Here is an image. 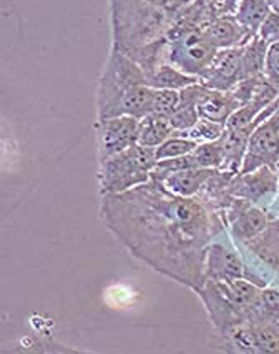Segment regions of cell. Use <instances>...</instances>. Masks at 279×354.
I'll use <instances>...</instances> for the list:
<instances>
[{
	"label": "cell",
	"instance_id": "6da1fadb",
	"mask_svg": "<svg viewBox=\"0 0 279 354\" xmlns=\"http://www.w3.org/2000/svg\"><path fill=\"white\" fill-rule=\"evenodd\" d=\"M100 216L131 257L195 293L204 283V251L227 230L201 196H178L157 180L102 195Z\"/></svg>",
	"mask_w": 279,
	"mask_h": 354
},
{
	"label": "cell",
	"instance_id": "7a4b0ae2",
	"mask_svg": "<svg viewBox=\"0 0 279 354\" xmlns=\"http://www.w3.org/2000/svg\"><path fill=\"white\" fill-rule=\"evenodd\" d=\"M142 84H148L145 70L130 55L112 45L100 82H98L97 120L122 115L126 97L135 86Z\"/></svg>",
	"mask_w": 279,
	"mask_h": 354
},
{
	"label": "cell",
	"instance_id": "3957f363",
	"mask_svg": "<svg viewBox=\"0 0 279 354\" xmlns=\"http://www.w3.org/2000/svg\"><path fill=\"white\" fill-rule=\"evenodd\" d=\"M157 162L155 148L140 143L98 162L100 195H115L148 183Z\"/></svg>",
	"mask_w": 279,
	"mask_h": 354
},
{
	"label": "cell",
	"instance_id": "277c9868",
	"mask_svg": "<svg viewBox=\"0 0 279 354\" xmlns=\"http://www.w3.org/2000/svg\"><path fill=\"white\" fill-rule=\"evenodd\" d=\"M216 52L218 48L209 40L206 28L176 24L166 34V62L188 75H203Z\"/></svg>",
	"mask_w": 279,
	"mask_h": 354
},
{
	"label": "cell",
	"instance_id": "5b68a950",
	"mask_svg": "<svg viewBox=\"0 0 279 354\" xmlns=\"http://www.w3.org/2000/svg\"><path fill=\"white\" fill-rule=\"evenodd\" d=\"M244 261V278L260 288L271 285L279 270V216L271 213L268 226L244 245H236Z\"/></svg>",
	"mask_w": 279,
	"mask_h": 354
},
{
	"label": "cell",
	"instance_id": "8992f818",
	"mask_svg": "<svg viewBox=\"0 0 279 354\" xmlns=\"http://www.w3.org/2000/svg\"><path fill=\"white\" fill-rule=\"evenodd\" d=\"M244 278V261L228 230L213 238L204 251V281H233Z\"/></svg>",
	"mask_w": 279,
	"mask_h": 354
},
{
	"label": "cell",
	"instance_id": "52a82bcc",
	"mask_svg": "<svg viewBox=\"0 0 279 354\" xmlns=\"http://www.w3.org/2000/svg\"><path fill=\"white\" fill-rule=\"evenodd\" d=\"M279 165V109L254 129L249 137L246 155L240 173L271 167L278 170Z\"/></svg>",
	"mask_w": 279,
	"mask_h": 354
},
{
	"label": "cell",
	"instance_id": "ba28073f",
	"mask_svg": "<svg viewBox=\"0 0 279 354\" xmlns=\"http://www.w3.org/2000/svg\"><path fill=\"white\" fill-rule=\"evenodd\" d=\"M229 236L236 245H244L266 228L271 220V212L248 200L235 198L229 201L223 212Z\"/></svg>",
	"mask_w": 279,
	"mask_h": 354
},
{
	"label": "cell",
	"instance_id": "9c48e42d",
	"mask_svg": "<svg viewBox=\"0 0 279 354\" xmlns=\"http://www.w3.org/2000/svg\"><path fill=\"white\" fill-rule=\"evenodd\" d=\"M279 192V171L271 167H261L248 173H238L228 183V193L235 198L248 200L262 208L273 203Z\"/></svg>",
	"mask_w": 279,
	"mask_h": 354
},
{
	"label": "cell",
	"instance_id": "30bf717a",
	"mask_svg": "<svg viewBox=\"0 0 279 354\" xmlns=\"http://www.w3.org/2000/svg\"><path fill=\"white\" fill-rule=\"evenodd\" d=\"M140 120L130 115H118L105 120H97L95 137L98 148V162L120 153L138 143Z\"/></svg>",
	"mask_w": 279,
	"mask_h": 354
},
{
	"label": "cell",
	"instance_id": "8fae6325",
	"mask_svg": "<svg viewBox=\"0 0 279 354\" xmlns=\"http://www.w3.org/2000/svg\"><path fill=\"white\" fill-rule=\"evenodd\" d=\"M243 78V45H241V47L221 48L216 52L215 59L200 77V82L208 88L228 92L235 88Z\"/></svg>",
	"mask_w": 279,
	"mask_h": 354
},
{
	"label": "cell",
	"instance_id": "7c38bea8",
	"mask_svg": "<svg viewBox=\"0 0 279 354\" xmlns=\"http://www.w3.org/2000/svg\"><path fill=\"white\" fill-rule=\"evenodd\" d=\"M206 34L211 40V44L215 45L218 50L221 48H233V47H241L246 42L253 39V37L244 27H241V24L238 22L236 17L233 14H223L218 15L206 28Z\"/></svg>",
	"mask_w": 279,
	"mask_h": 354
},
{
	"label": "cell",
	"instance_id": "4fadbf2b",
	"mask_svg": "<svg viewBox=\"0 0 279 354\" xmlns=\"http://www.w3.org/2000/svg\"><path fill=\"white\" fill-rule=\"evenodd\" d=\"M204 85L198 82V84H193L186 88L180 90V104L175 109V112L170 115V123L173 127L175 133L186 135L193 127L196 125L200 120V112H198V102L201 93H203Z\"/></svg>",
	"mask_w": 279,
	"mask_h": 354
},
{
	"label": "cell",
	"instance_id": "5bb4252c",
	"mask_svg": "<svg viewBox=\"0 0 279 354\" xmlns=\"http://www.w3.org/2000/svg\"><path fill=\"white\" fill-rule=\"evenodd\" d=\"M238 109H240V104H238L236 98L233 97L231 90L223 92V90H213L204 86L198 102V112L201 118L223 123V125H227L229 117H231Z\"/></svg>",
	"mask_w": 279,
	"mask_h": 354
},
{
	"label": "cell",
	"instance_id": "9a60e30c",
	"mask_svg": "<svg viewBox=\"0 0 279 354\" xmlns=\"http://www.w3.org/2000/svg\"><path fill=\"white\" fill-rule=\"evenodd\" d=\"M215 173L216 170L213 168H184V170L171 173L162 183L175 195L191 198V196H198L204 190Z\"/></svg>",
	"mask_w": 279,
	"mask_h": 354
},
{
	"label": "cell",
	"instance_id": "2e32d148",
	"mask_svg": "<svg viewBox=\"0 0 279 354\" xmlns=\"http://www.w3.org/2000/svg\"><path fill=\"white\" fill-rule=\"evenodd\" d=\"M175 133L170 118L162 115L150 113L140 120L138 125V143L143 147L158 148Z\"/></svg>",
	"mask_w": 279,
	"mask_h": 354
},
{
	"label": "cell",
	"instance_id": "e0dca14e",
	"mask_svg": "<svg viewBox=\"0 0 279 354\" xmlns=\"http://www.w3.org/2000/svg\"><path fill=\"white\" fill-rule=\"evenodd\" d=\"M146 82L153 88H171L183 90L193 84H198L200 78L184 73L171 64H162L157 68L146 73Z\"/></svg>",
	"mask_w": 279,
	"mask_h": 354
},
{
	"label": "cell",
	"instance_id": "ac0fdd59",
	"mask_svg": "<svg viewBox=\"0 0 279 354\" xmlns=\"http://www.w3.org/2000/svg\"><path fill=\"white\" fill-rule=\"evenodd\" d=\"M271 12H273V9H271L268 0H241L233 15L249 34L258 35L261 26L268 19Z\"/></svg>",
	"mask_w": 279,
	"mask_h": 354
},
{
	"label": "cell",
	"instance_id": "d6986e66",
	"mask_svg": "<svg viewBox=\"0 0 279 354\" xmlns=\"http://www.w3.org/2000/svg\"><path fill=\"white\" fill-rule=\"evenodd\" d=\"M269 44L262 40L260 35L253 37L249 42L243 45V77H258L264 73L266 55H268Z\"/></svg>",
	"mask_w": 279,
	"mask_h": 354
},
{
	"label": "cell",
	"instance_id": "ffe728a7",
	"mask_svg": "<svg viewBox=\"0 0 279 354\" xmlns=\"http://www.w3.org/2000/svg\"><path fill=\"white\" fill-rule=\"evenodd\" d=\"M193 162L198 168H213V170H221L224 163V148L223 142L215 140V142L198 143V147L191 151Z\"/></svg>",
	"mask_w": 279,
	"mask_h": 354
},
{
	"label": "cell",
	"instance_id": "44dd1931",
	"mask_svg": "<svg viewBox=\"0 0 279 354\" xmlns=\"http://www.w3.org/2000/svg\"><path fill=\"white\" fill-rule=\"evenodd\" d=\"M258 353L279 354V321H260L253 324Z\"/></svg>",
	"mask_w": 279,
	"mask_h": 354
},
{
	"label": "cell",
	"instance_id": "7402d4cb",
	"mask_svg": "<svg viewBox=\"0 0 279 354\" xmlns=\"http://www.w3.org/2000/svg\"><path fill=\"white\" fill-rule=\"evenodd\" d=\"M196 147H198V142L186 137V135L173 133L166 142L155 148V153H157V160L160 162V160L180 158V156L190 155Z\"/></svg>",
	"mask_w": 279,
	"mask_h": 354
},
{
	"label": "cell",
	"instance_id": "603a6c76",
	"mask_svg": "<svg viewBox=\"0 0 279 354\" xmlns=\"http://www.w3.org/2000/svg\"><path fill=\"white\" fill-rule=\"evenodd\" d=\"M279 321V285H271L261 288L260 303H258V323L260 321Z\"/></svg>",
	"mask_w": 279,
	"mask_h": 354
},
{
	"label": "cell",
	"instance_id": "cb8c5ba5",
	"mask_svg": "<svg viewBox=\"0 0 279 354\" xmlns=\"http://www.w3.org/2000/svg\"><path fill=\"white\" fill-rule=\"evenodd\" d=\"M224 130H227V125H223V123L206 120V118H200L198 123L188 131L186 137H190L198 143L215 142V140H220L223 137Z\"/></svg>",
	"mask_w": 279,
	"mask_h": 354
},
{
	"label": "cell",
	"instance_id": "d4e9b609",
	"mask_svg": "<svg viewBox=\"0 0 279 354\" xmlns=\"http://www.w3.org/2000/svg\"><path fill=\"white\" fill-rule=\"evenodd\" d=\"M180 104V90L171 88H155L153 105H151V113L162 115V117H170Z\"/></svg>",
	"mask_w": 279,
	"mask_h": 354
},
{
	"label": "cell",
	"instance_id": "484cf974",
	"mask_svg": "<svg viewBox=\"0 0 279 354\" xmlns=\"http://www.w3.org/2000/svg\"><path fill=\"white\" fill-rule=\"evenodd\" d=\"M264 75L274 85L279 86V42L269 44L268 55H266Z\"/></svg>",
	"mask_w": 279,
	"mask_h": 354
},
{
	"label": "cell",
	"instance_id": "4316f807",
	"mask_svg": "<svg viewBox=\"0 0 279 354\" xmlns=\"http://www.w3.org/2000/svg\"><path fill=\"white\" fill-rule=\"evenodd\" d=\"M258 35H260L262 40H266L268 44L279 42V14L278 12H274V10L271 12V14L268 15V19H266L264 24L261 26Z\"/></svg>",
	"mask_w": 279,
	"mask_h": 354
},
{
	"label": "cell",
	"instance_id": "83f0119b",
	"mask_svg": "<svg viewBox=\"0 0 279 354\" xmlns=\"http://www.w3.org/2000/svg\"><path fill=\"white\" fill-rule=\"evenodd\" d=\"M241 0H223V14H235Z\"/></svg>",
	"mask_w": 279,
	"mask_h": 354
},
{
	"label": "cell",
	"instance_id": "f1b7e54d",
	"mask_svg": "<svg viewBox=\"0 0 279 354\" xmlns=\"http://www.w3.org/2000/svg\"><path fill=\"white\" fill-rule=\"evenodd\" d=\"M273 283H276V285H279V270L276 271V277H274V281Z\"/></svg>",
	"mask_w": 279,
	"mask_h": 354
},
{
	"label": "cell",
	"instance_id": "f546056e",
	"mask_svg": "<svg viewBox=\"0 0 279 354\" xmlns=\"http://www.w3.org/2000/svg\"><path fill=\"white\" fill-rule=\"evenodd\" d=\"M278 171H279V165H278Z\"/></svg>",
	"mask_w": 279,
	"mask_h": 354
},
{
	"label": "cell",
	"instance_id": "4dcf8cb0",
	"mask_svg": "<svg viewBox=\"0 0 279 354\" xmlns=\"http://www.w3.org/2000/svg\"><path fill=\"white\" fill-rule=\"evenodd\" d=\"M278 196H279V192H278Z\"/></svg>",
	"mask_w": 279,
	"mask_h": 354
}]
</instances>
